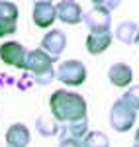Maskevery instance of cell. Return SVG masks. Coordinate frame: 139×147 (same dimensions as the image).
Segmentation results:
<instances>
[{"label": "cell", "mask_w": 139, "mask_h": 147, "mask_svg": "<svg viewBox=\"0 0 139 147\" xmlns=\"http://www.w3.org/2000/svg\"><path fill=\"white\" fill-rule=\"evenodd\" d=\"M49 108H51V118L59 124H69L88 118V106L84 96L65 88L55 90L49 96Z\"/></svg>", "instance_id": "cell-1"}, {"label": "cell", "mask_w": 139, "mask_h": 147, "mask_svg": "<svg viewBox=\"0 0 139 147\" xmlns=\"http://www.w3.org/2000/svg\"><path fill=\"white\" fill-rule=\"evenodd\" d=\"M120 2H110V0H96L92 2V8L82 14V22L88 26L92 34L100 32H110L112 28V10H116Z\"/></svg>", "instance_id": "cell-2"}, {"label": "cell", "mask_w": 139, "mask_h": 147, "mask_svg": "<svg viewBox=\"0 0 139 147\" xmlns=\"http://www.w3.org/2000/svg\"><path fill=\"white\" fill-rule=\"evenodd\" d=\"M26 73H30L34 77V82L37 84H49L55 79V67H53V59L41 49H32L28 51L26 59Z\"/></svg>", "instance_id": "cell-3"}, {"label": "cell", "mask_w": 139, "mask_h": 147, "mask_svg": "<svg viewBox=\"0 0 139 147\" xmlns=\"http://www.w3.org/2000/svg\"><path fill=\"white\" fill-rule=\"evenodd\" d=\"M86 67L77 59H67L61 61L55 69V79H59L63 84L67 86H81L86 80Z\"/></svg>", "instance_id": "cell-4"}, {"label": "cell", "mask_w": 139, "mask_h": 147, "mask_svg": "<svg viewBox=\"0 0 139 147\" xmlns=\"http://www.w3.org/2000/svg\"><path fill=\"white\" fill-rule=\"evenodd\" d=\"M135 122H137V112L133 108H129L122 98H118L110 108V125H112V129L124 134V131H129Z\"/></svg>", "instance_id": "cell-5"}, {"label": "cell", "mask_w": 139, "mask_h": 147, "mask_svg": "<svg viewBox=\"0 0 139 147\" xmlns=\"http://www.w3.org/2000/svg\"><path fill=\"white\" fill-rule=\"evenodd\" d=\"M0 59L2 63L16 69H26V59H28V49L20 41H6L0 45Z\"/></svg>", "instance_id": "cell-6"}, {"label": "cell", "mask_w": 139, "mask_h": 147, "mask_svg": "<svg viewBox=\"0 0 139 147\" xmlns=\"http://www.w3.org/2000/svg\"><path fill=\"white\" fill-rule=\"evenodd\" d=\"M39 49L45 51L53 61H57L59 57L63 55V51L67 49V35H65V32H63V30H55V28L49 30V32L43 35Z\"/></svg>", "instance_id": "cell-7"}, {"label": "cell", "mask_w": 139, "mask_h": 147, "mask_svg": "<svg viewBox=\"0 0 139 147\" xmlns=\"http://www.w3.org/2000/svg\"><path fill=\"white\" fill-rule=\"evenodd\" d=\"M18 30V6L14 2L0 0V37L16 34Z\"/></svg>", "instance_id": "cell-8"}, {"label": "cell", "mask_w": 139, "mask_h": 147, "mask_svg": "<svg viewBox=\"0 0 139 147\" xmlns=\"http://www.w3.org/2000/svg\"><path fill=\"white\" fill-rule=\"evenodd\" d=\"M55 12H57V18L63 24H71V26H77L82 22V8L79 2H73V0H61L55 4Z\"/></svg>", "instance_id": "cell-9"}, {"label": "cell", "mask_w": 139, "mask_h": 147, "mask_svg": "<svg viewBox=\"0 0 139 147\" xmlns=\"http://www.w3.org/2000/svg\"><path fill=\"white\" fill-rule=\"evenodd\" d=\"M57 18V12H55V4L41 0V2H35L34 4V12H32V20L37 28H51L53 22Z\"/></svg>", "instance_id": "cell-10"}, {"label": "cell", "mask_w": 139, "mask_h": 147, "mask_svg": "<svg viewBox=\"0 0 139 147\" xmlns=\"http://www.w3.org/2000/svg\"><path fill=\"white\" fill-rule=\"evenodd\" d=\"M108 80L118 88H128L133 80V71L128 63L118 61L114 65H110V69H108Z\"/></svg>", "instance_id": "cell-11"}, {"label": "cell", "mask_w": 139, "mask_h": 147, "mask_svg": "<svg viewBox=\"0 0 139 147\" xmlns=\"http://www.w3.org/2000/svg\"><path fill=\"white\" fill-rule=\"evenodd\" d=\"M32 141V134L28 125L24 124H12L6 129V143L8 147H28Z\"/></svg>", "instance_id": "cell-12"}, {"label": "cell", "mask_w": 139, "mask_h": 147, "mask_svg": "<svg viewBox=\"0 0 139 147\" xmlns=\"http://www.w3.org/2000/svg\"><path fill=\"white\" fill-rule=\"evenodd\" d=\"M88 134V118L59 125V139H81Z\"/></svg>", "instance_id": "cell-13"}, {"label": "cell", "mask_w": 139, "mask_h": 147, "mask_svg": "<svg viewBox=\"0 0 139 147\" xmlns=\"http://www.w3.org/2000/svg\"><path fill=\"white\" fill-rule=\"evenodd\" d=\"M110 43H112V32H100V34L90 32L84 45H86V51L90 55H100L110 47Z\"/></svg>", "instance_id": "cell-14"}, {"label": "cell", "mask_w": 139, "mask_h": 147, "mask_svg": "<svg viewBox=\"0 0 139 147\" xmlns=\"http://www.w3.org/2000/svg\"><path fill=\"white\" fill-rule=\"evenodd\" d=\"M114 35L118 37V41H122L126 45L139 43V26L135 22H122V24H118Z\"/></svg>", "instance_id": "cell-15"}, {"label": "cell", "mask_w": 139, "mask_h": 147, "mask_svg": "<svg viewBox=\"0 0 139 147\" xmlns=\"http://www.w3.org/2000/svg\"><path fill=\"white\" fill-rule=\"evenodd\" d=\"M59 122H55L53 118H49V116H39L37 120H35V129L39 131V136L43 137H53L59 134Z\"/></svg>", "instance_id": "cell-16"}, {"label": "cell", "mask_w": 139, "mask_h": 147, "mask_svg": "<svg viewBox=\"0 0 139 147\" xmlns=\"http://www.w3.org/2000/svg\"><path fill=\"white\" fill-rule=\"evenodd\" d=\"M82 147H110V139L104 131H88L82 137Z\"/></svg>", "instance_id": "cell-17"}, {"label": "cell", "mask_w": 139, "mask_h": 147, "mask_svg": "<svg viewBox=\"0 0 139 147\" xmlns=\"http://www.w3.org/2000/svg\"><path fill=\"white\" fill-rule=\"evenodd\" d=\"M120 98L126 102L129 108H133V110L137 112V110H139V84H133V86H129V88L124 92Z\"/></svg>", "instance_id": "cell-18"}, {"label": "cell", "mask_w": 139, "mask_h": 147, "mask_svg": "<svg viewBox=\"0 0 139 147\" xmlns=\"http://www.w3.org/2000/svg\"><path fill=\"white\" fill-rule=\"evenodd\" d=\"M59 147H82L81 139H61Z\"/></svg>", "instance_id": "cell-19"}, {"label": "cell", "mask_w": 139, "mask_h": 147, "mask_svg": "<svg viewBox=\"0 0 139 147\" xmlns=\"http://www.w3.org/2000/svg\"><path fill=\"white\" fill-rule=\"evenodd\" d=\"M135 145H139V127L135 129Z\"/></svg>", "instance_id": "cell-20"}, {"label": "cell", "mask_w": 139, "mask_h": 147, "mask_svg": "<svg viewBox=\"0 0 139 147\" xmlns=\"http://www.w3.org/2000/svg\"><path fill=\"white\" fill-rule=\"evenodd\" d=\"M133 147H139V145H133Z\"/></svg>", "instance_id": "cell-21"}]
</instances>
